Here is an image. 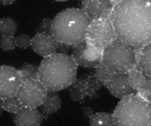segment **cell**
<instances>
[{
	"instance_id": "cell-23",
	"label": "cell",
	"mask_w": 151,
	"mask_h": 126,
	"mask_svg": "<svg viewBox=\"0 0 151 126\" xmlns=\"http://www.w3.org/2000/svg\"><path fill=\"white\" fill-rule=\"evenodd\" d=\"M136 94L151 103V76L145 75L144 82L137 90Z\"/></svg>"
},
{
	"instance_id": "cell-15",
	"label": "cell",
	"mask_w": 151,
	"mask_h": 126,
	"mask_svg": "<svg viewBox=\"0 0 151 126\" xmlns=\"http://www.w3.org/2000/svg\"><path fill=\"white\" fill-rule=\"evenodd\" d=\"M61 107V98L58 92L48 91L43 103L39 107L42 115L50 116L56 113Z\"/></svg>"
},
{
	"instance_id": "cell-9",
	"label": "cell",
	"mask_w": 151,
	"mask_h": 126,
	"mask_svg": "<svg viewBox=\"0 0 151 126\" xmlns=\"http://www.w3.org/2000/svg\"><path fill=\"white\" fill-rule=\"evenodd\" d=\"M104 49V48L85 40L73 48L71 57L78 66L83 68H95L102 63Z\"/></svg>"
},
{
	"instance_id": "cell-24",
	"label": "cell",
	"mask_w": 151,
	"mask_h": 126,
	"mask_svg": "<svg viewBox=\"0 0 151 126\" xmlns=\"http://www.w3.org/2000/svg\"><path fill=\"white\" fill-rule=\"evenodd\" d=\"M0 48L4 51H11L16 48L15 36H3L0 39Z\"/></svg>"
},
{
	"instance_id": "cell-7",
	"label": "cell",
	"mask_w": 151,
	"mask_h": 126,
	"mask_svg": "<svg viewBox=\"0 0 151 126\" xmlns=\"http://www.w3.org/2000/svg\"><path fill=\"white\" fill-rule=\"evenodd\" d=\"M48 90L38 79L23 80L16 96L23 107L39 108L44 102Z\"/></svg>"
},
{
	"instance_id": "cell-16",
	"label": "cell",
	"mask_w": 151,
	"mask_h": 126,
	"mask_svg": "<svg viewBox=\"0 0 151 126\" xmlns=\"http://www.w3.org/2000/svg\"><path fill=\"white\" fill-rule=\"evenodd\" d=\"M137 65L145 75L151 76V42L142 47Z\"/></svg>"
},
{
	"instance_id": "cell-12",
	"label": "cell",
	"mask_w": 151,
	"mask_h": 126,
	"mask_svg": "<svg viewBox=\"0 0 151 126\" xmlns=\"http://www.w3.org/2000/svg\"><path fill=\"white\" fill-rule=\"evenodd\" d=\"M113 7L111 0H81V9L91 19H110Z\"/></svg>"
},
{
	"instance_id": "cell-10",
	"label": "cell",
	"mask_w": 151,
	"mask_h": 126,
	"mask_svg": "<svg viewBox=\"0 0 151 126\" xmlns=\"http://www.w3.org/2000/svg\"><path fill=\"white\" fill-rule=\"evenodd\" d=\"M22 81L19 69L10 65H0V98L16 95Z\"/></svg>"
},
{
	"instance_id": "cell-18",
	"label": "cell",
	"mask_w": 151,
	"mask_h": 126,
	"mask_svg": "<svg viewBox=\"0 0 151 126\" xmlns=\"http://www.w3.org/2000/svg\"><path fill=\"white\" fill-rule=\"evenodd\" d=\"M127 79L131 87L137 92V90L142 87V83L145 79V74L142 72V70L138 67V65L134 66L129 72H127Z\"/></svg>"
},
{
	"instance_id": "cell-5",
	"label": "cell",
	"mask_w": 151,
	"mask_h": 126,
	"mask_svg": "<svg viewBox=\"0 0 151 126\" xmlns=\"http://www.w3.org/2000/svg\"><path fill=\"white\" fill-rule=\"evenodd\" d=\"M102 64L114 72L127 73L137 65L134 48L118 38L104 48Z\"/></svg>"
},
{
	"instance_id": "cell-19",
	"label": "cell",
	"mask_w": 151,
	"mask_h": 126,
	"mask_svg": "<svg viewBox=\"0 0 151 126\" xmlns=\"http://www.w3.org/2000/svg\"><path fill=\"white\" fill-rule=\"evenodd\" d=\"M18 26L16 21L12 18H0V35L3 36H14Z\"/></svg>"
},
{
	"instance_id": "cell-17",
	"label": "cell",
	"mask_w": 151,
	"mask_h": 126,
	"mask_svg": "<svg viewBox=\"0 0 151 126\" xmlns=\"http://www.w3.org/2000/svg\"><path fill=\"white\" fill-rule=\"evenodd\" d=\"M88 119L89 126H115L112 114L107 112L93 113Z\"/></svg>"
},
{
	"instance_id": "cell-29",
	"label": "cell",
	"mask_w": 151,
	"mask_h": 126,
	"mask_svg": "<svg viewBox=\"0 0 151 126\" xmlns=\"http://www.w3.org/2000/svg\"><path fill=\"white\" fill-rule=\"evenodd\" d=\"M3 111H4V110H3V99L0 98V116L3 115Z\"/></svg>"
},
{
	"instance_id": "cell-1",
	"label": "cell",
	"mask_w": 151,
	"mask_h": 126,
	"mask_svg": "<svg viewBox=\"0 0 151 126\" xmlns=\"http://www.w3.org/2000/svg\"><path fill=\"white\" fill-rule=\"evenodd\" d=\"M110 19L118 38L127 45L143 47L151 42V0H120Z\"/></svg>"
},
{
	"instance_id": "cell-14",
	"label": "cell",
	"mask_w": 151,
	"mask_h": 126,
	"mask_svg": "<svg viewBox=\"0 0 151 126\" xmlns=\"http://www.w3.org/2000/svg\"><path fill=\"white\" fill-rule=\"evenodd\" d=\"M43 115L36 108L23 107L14 117L15 126H41Z\"/></svg>"
},
{
	"instance_id": "cell-13",
	"label": "cell",
	"mask_w": 151,
	"mask_h": 126,
	"mask_svg": "<svg viewBox=\"0 0 151 126\" xmlns=\"http://www.w3.org/2000/svg\"><path fill=\"white\" fill-rule=\"evenodd\" d=\"M104 87L118 99H122L129 94L136 93L129 85L127 74L125 72H115L112 78Z\"/></svg>"
},
{
	"instance_id": "cell-3",
	"label": "cell",
	"mask_w": 151,
	"mask_h": 126,
	"mask_svg": "<svg viewBox=\"0 0 151 126\" xmlns=\"http://www.w3.org/2000/svg\"><path fill=\"white\" fill-rule=\"evenodd\" d=\"M91 20L81 8L65 9L52 19L51 34L60 46L73 48L86 40Z\"/></svg>"
},
{
	"instance_id": "cell-4",
	"label": "cell",
	"mask_w": 151,
	"mask_h": 126,
	"mask_svg": "<svg viewBox=\"0 0 151 126\" xmlns=\"http://www.w3.org/2000/svg\"><path fill=\"white\" fill-rule=\"evenodd\" d=\"M112 117L115 126H151V103L136 93L119 102Z\"/></svg>"
},
{
	"instance_id": "cell-30",
	"label": "cell",
	"mask_w": 151,
	"mask_h": 126,
	"mask_svg": "<svg viewBox=\"0 0 151 126\" xmlns=\"http://www.w3.org/2000/svg\"><path fill=\"white\" fill-rule=\"evenodd\" d=\"M54 1H58V2H65V1H68V0H54Z\"/></svg>"
},
{
	"instance_id": "cell-20",
	"label": "cell",
	"mask_w": 151,
	"mask_h": 126,
	"mask_svg": "<svg viewBox=\"0 0 151 126\" xmlns=\"http://www.w3.org/2000/svg\"><path fill=\"white\" fill-rule=\"evenodd\" d=\"M94 71V75L96 76V78L103 84V86H104L114 75V72L111 71V69H109L107 66H105L104 64H103L102 63L99 64L97 66H96Z\"/></svg>"
},
{
	"instance_id": "cell-28",
	"label": "cell",
	"mask_w": 151,
	"mask_h": 126,
	"mask_svg": "<svg viewBox=\"0 0 151 126\" xmlns=\"http://www.w3.org/2000/svg\"><path fill=\"white\" fill-rule=\"evenodd\" d=\"M15 2V0H0V4L3 5H10L12 4H13Z\"/></svg>"
},
{
	"instance_id": "cell-22",
	"label": "cell",
	"mask_w": 151,
	"mask_h": 126,
	"mask_svg": "<svg viewBox=\"0 0 151 126\" xmlns=\"http://www.w3.org/2000/svg\"><path fill=\"white\" fill-rule=\"evenodd\" d=\"M19 71L20 72L22 80L30 79H38V66L33 64L24 63L19 68Z\"/></svg>"
},
{
	"instance_id": "cell-25",
	"label": "cell",
	"mask_w": 151,
	"mask_h": 126,
	"mask_svg": "<svg viewBox=\"0 0 151 126\" xmlns=\"http://www.w3.org/2000/svg\"><path fill=\"white\" fill-rule=\"evenodd\" d=\"M16 40V47L22 49H26L29 47H31V40L32 38L27 35V34H20L17 37H15Z\"/></svg>"
},
{
	"instance_id": "cell-27",
	"label": "cell",
	"mask_w": 151,
	"mask_h": 126,
	"mask_svg": "<svg viewBox=\"0 0 151 126\" xmlns=\"http://www.w3.org/2000/svg\"><path fill=\"white\" fill-rule=\"evenodd\" d=\"M82 112H83V114H84L87 117H88V118H89V117L94 113L93 110H92L89 107H85V108H83Z\"/></svg>"
},
{
	"instance_id": "cell-11",
	"label": "cell",
	"mask_w": 151,
	"mask_h": 126,
	"mask_svg": "<svg viewBox=\"0 0 151 126\" xmlns=\"http://www.w3.org/2000/svg\"><path fill=\"white\" fill-rule=\"evenodd\" d=\"M59 47V43L50 33H36L31 40L32 49L43 57L58 52Z\"/></svg>"
},
{
	"instance_id": "cell-21",
	"label": "cell",
	"mask_w": 151,
	"mask_h": 126,
	"mask_svg": "<svg viewBox=\"0 0 151 126\" xmlns=\"http://www.w3.org/2000/svg\"><path fill=\"white\" fill-rule=\"evenodd\" d=\"M23 106L19 102V99L16 95L7 97L5 99H3V110L4 111H6L10 114L16 115Z\"/></svg>"
},
{
	"instance_id": "cell-26",
	"label": "cell",
	"mask_w": 151,
	"mask_h": 126,
	"mask_svg": "<svg viewBox=\"0 0 151 126\" xmlns=\"http://www.w3.org/2000/svg\"><path fill=\"white\" fill-rule=\"evenodd\" d=\"M51 23H52V19H50L48 18L43 19L39 26H38V30L37 33H50L51 34Z\"/></svg>"
},
{
	"instance_id": "cell-2",
	"label": "cell",
	"mask_w": 151,
	"mask_h": 126,
	"mask_svg": "<svg viewBox=\"0 0 151 126\" xmlns=\"http://www.w3.org/2000/svg\"><path fill=\"white\" fill-rule=\"evenodd\" d=\"M78 65L71 56L56 52L43 57L38 66V79L48 91L58 92L70 87L77 79Z\"/></svg>"
},
{
	"instance_id": "cell-8",
	"label": "cell",
	"mask_w": 151,
	"mask_h": 126,
	"mask_svg": "<svg viewBox=\"0 0 151 126\" xmlns=\"http://www.w3.org/2000/svg\"><path fill=\"white\" fill-rule=\"evenodd\" d=\"M116 39L118 36L111 19L100 18L91 20L87 30L86 40L104 49Z\"/></svg>"
},
{
	"instance_id": "cell-6",
	"label": "cell",
	"mask_w": 151,
	"mask_h": 126,
	"mask_svg": "<svg viewBox=\"0 0 151 126\" xmlns=\"http://www.w3.org/2000/svg\"><path fill=\"white\" fill-rule=\"evenodd\" d=\"M103 84L96 78L94 73H85L73 83L69 89L70 98L81 104L84 103L88 98L90 100L96 99Z\"/></svg>"
}]
</instances>
